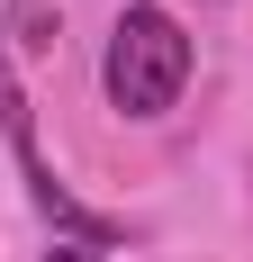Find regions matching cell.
<instances>
[{
    "label": "cell",
    "instance_id": "4",
    "mask_svg": "<svg viewBox=\"0 0 253 262\" xmlns=\"http://www.w3.org/2000/svg\"><path fill=\"white\" fill-rule=\"evenodd\" d=\"M36 262H109V244H73V235H54Z\"/></svg>",
    "mask_w": 253,
    "mask_h": 262
},
{
    "label": "cell",
    "instance_id": "2",
    "mask_svg": "<svg viewBox=\"0 0 253 262\" xmlns=\"http://www.w3.org/2000/svg\"><path fill=\"white\" fill-rule=\"evenodd\" d=\"M0 136H9V163H18V181H27V199H36V217H46L54 235H73V244H136V226L126 217H100L91 199H81L64 172L46 163V145H36V108H27V81H18V63L0 54Z\"/></svg>",
    "mask_w": 253,
    "mask_h": 262
},
{
    "label": "cell",
    "instance_id": "1",
    "mask_svg": "<svg viewBox=\"0 0 253 262\" xmlns=\"http://www.w3.org/2000/svg\"><path fill=\"white\" fill-rule=\"evenodd\" d=\"M109 108L118 118H172L181 91H190V36H181L172 9H154V0H126L118 27H109Z\"/></svg>",
    "mask_w": 253,
    "mask_h": 262
},
{
    "label": "cell",
    "instance_id": "3",
    "mask_svg": "<svg viewBox=\"0 0 253 262\" xmlns=\"http://www.w3.org/2000/svg\"><path fill=\"white\" fill-rule=\"evenodd\" d=\"M18 46H27V54L54 46V0H18Z\"/></svg>",
    "mask_w": 253,
    "mask_h": 262
}]
</instances>
